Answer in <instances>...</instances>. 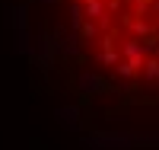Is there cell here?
Instances as JSON below:
<instances>
[{
	"instance_id": "obj_2",
	"label": "cell",
	"mask_w": 159,
	"mask_h": 150,
	"mask_svg": "<svg viewBox=\"0 0 159 150\" xmlns=\"http://www.w3.org/2000/svg\"><path fill=\"white\" fill-rule=\"evenodd\" d=\"M99 35V22H92V19H86V26L83 29H80V38H83V42H92V38Z\"/></svg>"
},
{
	"instance_id": "obj_3",
	"label": "cell",
	"mask_w": 159,
	"mask_h": 150,
	"mask_svg": "<svg viewBox=\"0 0 159 150\" xmlns=\"http://www.w3.org/2000/svg\"><path fill=\"white\" fill-rule=\"evenodd\" d=\"M143 77L153 80V83H159V61H147L143 64Z\"/></svg>"
},
{
	"instance_id": "obj_1",
	"label": "cell",
	"mask_w": 159,
	"mask_h": 150,
	"mask_svg": "<svg viewBox=\"0 0 159 150\" xmlns=\"http://www.w3.org/2000/svg\"><path fill=\"white\" fill-rule=\"evenodd\" d=\"M80 90H83V93H99L102 90V80L96 74H80Z\"/></svg>"
},
{
	"instance_id": "obj_4",
	"label": "cell",
	"mask_w": 159,
	"mask_h": 150,
	"mask_svg": "<svg viewBox=\"0 0 159 150\" xmlns=\"http://www.w3.org/2000/svg\"><path fill=\"white\" fill-rule=\"evenodd\" d=\"M45 3H51V0H45Z\"/></svg>"
}]
</instances>
